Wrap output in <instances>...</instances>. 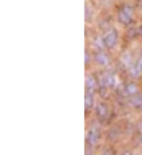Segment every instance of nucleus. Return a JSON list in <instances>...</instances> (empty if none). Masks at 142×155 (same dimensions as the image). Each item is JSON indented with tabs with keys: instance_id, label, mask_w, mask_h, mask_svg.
<instances>
[{
	"instance_id": "nucleus-1",
	"label": "nucleus",
	"mask_w": 142,
	"mask_h": 155,
	"mask_svg": "<svg viewBox=\"0 0 142 155\" xmlns=\"http://www.w3.org/2000/svg\"><path fill=\"white\" fill-rule=\"evenodd\" d=\"M103 139V132H101L98 124H89L88 130H86V145L89 147H99V142Z\"/></svg>"
},
{
	"instance_id": "nucleus-2",
	"label": "nucleus",
	"mask_w": 142,
	"mask_h": 155,
	"mask_svg": "<svg viewBox=\"0 0 142 155\" xmlns=\"http://www.w3.org/2000/svg\"><path fill=\"white\" fill-rule=\"evenodd\" d=\"M111 106L106 102V99H99V101H96V106L94 109H93V114H94V117L99 120V122H106V119L109 117L111 114Z\"/></svg>"
},
{
	"instance_id": "nucleus-3",
	"label": "nucleus",
	"mask_w": 142,
	"mask_h": 155,
	"mask_svg": "<svg viewBox=\"0 0 142 155\" xmlns=\"http://www.w3.org/2000/svg\"><path fill=\"white\" fill-rule=\"evenodd\" d=\"M103 38H104V43H106V50H114L116 46L119 45V31L117 28L111 27L107 28L106 31H103Z\"/></svg>"
},
{
	"instance_id": "nucleus-4",
	"label": "nucleus",
	"mask_w": 142,
	"mask_h": 155,
	"mask_svg": "<svg viewBox=\"0 0 142 155\" xmlns=\"http://www.w3.org/2000/svg\"><path fill=\"white\" fill-rule=\"evenodd\" d=\"M99 86H107L111 89H116L117 87V83H116V73L113 69H104V71L99 73Z\"/></svg>"
},
{
	"instance_id": "nucleus-5",
	"label": "nucleus",
	"mask_w": 142,
	"mask_h": 155,
	"mask_svg": "<svg viewBox=\"0 0 142 155\" xmlns=\"http://www.w3.org/2000/svg\"><path fill=\"white\" fill-rule=\"evenodd\" d=\"M113 63V58L109 54V50H101V51H94V64L99 66L103 69H107Z\"/></svg>"
},
{
	"instance_id": "nucleus-6",
	"label": "nucleus",
	"mask_w": 142,
	"mask_h": 155,
	"mask_svg": "<svg viewBox=\"0 0 142 155\" xmlns=\"http://www.w3.org/2000/svg\"><path fill=\"white\" fill-rule=\"evenodd\" d=\"M116 20H117L122 27L127 28V27H130V25H134V20H136V18H134L132 15H129L126 10H122L121 7H117V12H116Z\"/></svg>"
},
{
	"instance_id": "nucleus-7",
	"label": "nucleus",
	"mask_w": 142,
	"mask_h": 155,
	"mask_svg": "<svg viewBox=\"0 0 142 155\" xmlns=\"http://www.w3.org/2000/svg\"><path fill=\"white\" fill-rule=\"evenodd\" d=\"M122 135H124V130H122L117 124H113V127L109 125V129H107V132H106V140L109 143H113L116 140L122 139Z\"/></svg>"
},
{
	"instance_id": "nucleus-8",
	"label": "nucleus",
	"mask_w": 142,
	"mask_h": 155,
	"mask_svg": "<svg viewBox=\"0 0 142 155\" xmlns=\"http://www.w3.org/2000/svg\"><path fill=\"white\" fill-rule=\"evenodd\" d=\"M98 87H99V76L96 74V73H89V74L86 76V91L96 93Z\"/></svg>"
},
{
	"instance_id": "nucleus-9",
	"label": "nucleus",
	"mask_w": 142,
	"mask_h": 155,
	"mask_svg": "<svg viewBox=\"0 0 142 155\" xmlns=\"http://www.w3.org/2000/svg\"><path fill=\"white\" fill-rule=\"evenodd\" d=\"M96 93H93V91H86L84 94V109H86V114L93 112V109H94L96 106Z\"/></svg>"
},
{
	"instance_id": "nucleus-10",
	"label": "nucleus",
	"mask_w": 142,
	"mask_h": 155,
	"mask_svg": "<svg viewBox=\"0 0 142 155\" xmlns=\"http://www.w3.org/2000/svg\"><path fill=\"white\" fill-rule=\"evenodd\" d=\"M124 89H126L127 97L140 93V86H139V83H137V79H129V81H126V83H124Z\"/></svg>"
},
{
	"instance_id": "nucleus-11",
	"label": "nucleus",
	"mask_w": 142,
	"mask_h": 155,
	"mask_svg": "<svg viewBox=\"0 0 142 155\" xmlns=\"http://www.w3.org/2000/svg\"><path fill=\"white\" fill-rule=\"evenodd\" d=\"M119 63H121V66L124 68V71L127 73V69L134 64V60H132V54H130V51H122Z\"/></svg>"
},
{
	"instance_id": "nucleus-12",
	"label": "nucleus",
	"mask_w": 142,
	"mask_h": 155,
	"mask_svg": "<svg viewBox=\"0 0 142 155\" xmlns=\"http://www.w3.org/2000/svg\"><path fill=\"white\" fill-rule=\"evenodd\" d=\"M127 102H129V106L132 109L142 110V93L134 94V96H130V97H127Z\"/></svg>"
},
{
	"instance_id": "nucleus-13",
	"label": "nucleus",
	"mask_w": 142,
	"mask_h": 155,
	"mask_svg": "<svg viewBox=\"0 0 142 155\" xmlns=\"http://www.w3.org/2000/svg\"><path fill=\"white\" fill-rule=\"evenodd\" d=\"M91 45H93V48H94V51L106 50V43H104L103 35H94V38L91 40Z\"/></svg>"
},
{
	"instance_id": "nucleus-14",
	"label": "nucleus",
	"mask_w": 142,
	"mask_h": 155,
	"mask_svg": "<svg viewBox=\"0 0 142 155\" xmlns=\"http://www.w3.org/2000/svg\"><path fill=\"white\" fill-rule=\"evenodd\" d=\"M126 74L129 76V79H139L140 74H142V69L139 68V64H137V63L134 61V64L127 69V73H126Z\"/></svg>"
},
{
	"instance_id": "nucleus-15",
	"label": "nucleus",
	"mask_w": 142,
	"mask_h": 155,
	"mask_svg": "<svg viewBox=\"0 0 142 155\" xmlns=\"http://www.w3.org/2000/svg\"><path fill=\"white\" fill-rule=\"evenodd\" d=\"M126 36H127V40H134V38H139V27H127V31H126Z\"/></svg>"
},
{
	"instance_id": "nucleus-16",
	"label": "nucleus",
	"mask_w": 142,
	"mask_h": 155,
	"mask_svg": "<svg viewBox=\"0 0 142 155\" xmlns=\"http://www.w3.org/2000/svg\"><path fill=\"white\" fill-rule=\"evenodd\" d=\"M99 153L101 155H114L116 153V149H114V145H111V143H109V145H104L103 149L99 150Z\"/></svg>"
},
{
	"instance_id": "nucleus-17",
	"label": "nucleus",
	"mask_w": 142,
	"mask_h": 155,
	"mask_svg": "<svg viewBox=\"0 0 142 155\" xmlns=\"http://www.w3.org/2000/svg\"><path fill=\"white\" fill-rule=\"evenodd\" d=\"M84 15H86V21H88V23H91V21L94 20V12H93L91 5H86V8H84Z\"/></svg>"
},
{
	"instance_id": "nucleus-18",
	"label": "nucleus",
	"mask_w": 142,
	"mask_h": 155,
	"mask_svg": "<svg viewBox=\"0 0 142 155\" xmlns=\"http://www.w3.org/2000/svg\"><path fill=\"white\" fill-rule=\"evenodd\" d=\"M136 8L142 13V0H137V2H136Z\"/></svg>"
},
{
	"instance_id": "nucleus-19",
	"label": "nucleus",
	"mask_w": 142,
	"mask_h": 155,
	"mask_svg": "<svg viewBox=\"0 0 142 155\" xmlns=\"http://www.w3.org/2000/svg\"><path fill=\"white\" fill-rule=\"evenodd\" d=\"M136 63H137V64H139V68L142 69V53L139 54V58H137V60H136Z\"/></svg>"
},
{
	"instance_id": "nucleus-20",
	"label": "nucleus",
	"mask_w": 142,
	"mask_h": 155,
	"mask_svg": "<svg viewBox=\"0 0 142 155\" xmlns=\"http://www.w3.org/2000/svg\"><path fill=\"white\" fill-rule=\"evenodd\" d=\"M139 40H140V43H142V25H139Z\"/></svg>"
},
{
	"instance_id": "nucleus-21",
	"label": "nucleus",
	"mask_w": 142,
	"mask_h": 155,
	"mask_svg": "<svg viewBox=\"0 0 142 155\" xmlns=\"http://www.w3.org/2000/svg\"><path fill=\"white\" fill-rule=\"evenodd\" d=\"M139 153L142 155V145H140V149H139Z\"/></svg>"
}]
</instances>
